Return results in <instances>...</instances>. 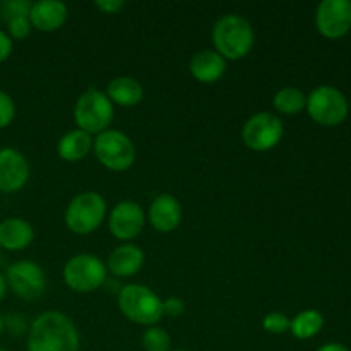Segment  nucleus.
Instances as JSON below:
<instances>
[{"label": "nucleus", "mask_w": 351, "mask_h": 351, "mask_svg": "<svg viewBox=\"0 0 351 351\" xmlns=\"http://www.w3.org/2000/svg\"><path fill=\"white\" fill-rule=\"evenodd\" d=\"M81 336L74 321L60 311L38 315L27 329V351H79Z\"/></svg>", "instance_id": "1"}, {"label": "nucleus", "mask_w": 351, "mask_h": 351, "mask_svg": "<svg viewBox=\"0 0 351 351\" xmlns=\"http://www.w3.org/2000/svg\"><path fill=\"white\" fill-rule=\"evenodd\" d=\"M213 45L226 62L242 60L252 51L256 33L249 21L240 14H225L213 26Z\"/></svg>", "instance_id": "2"}, {"label": "nucleus", "mask_w": 351, "mask_h": 351, "mask_svg": "<svg viewBox=\"0 0 351 351\" xmlns=\"http://www.w3.org/2000/svg\"><path fill=\"white\" fill-rule=\"evenodd\" d=\"M119 308L123 317L144 328L158 326L165 317L163 300L151 288L141 283H130L120 288Z\"/></svg>", "instance_id": "3"}, {"label": "nucleus", "mask_w": 351, "mask_h": 351, "mask_svg": "<svg viewBox=\"0 0 351 351\" xmlns=\"http://www.w3.org/2000/svg\"><path fill=\"white\" fill-rule=\"evenodd\" d=\"M72 115L79 130H84L89 136H98L110 129L115 108L105 91L89 88L77 98Z\"/></svg>", "instance_id": "4"}, {"label": "nucleus", "mask_w": 351, "mask_h": 351, "mask_svg": "<svg viewBox=\"0 0 351 351\" xmlns=\"http://www.w3.org/2000/svg\"><path fill=\"white\" fill-rule=\"evenodd\" d=\"M65 226L75 235H91L106 219V201L99 192H81L65 209Z\"/></svg>", "instance_id": "5"}, {"label": "nucleus", "mask_w": 351, "mask_h": 351, "mask_svg": "<svg viewBox=\"0 0 351 351\" xmlns=\"http://www.w3.org/2000/svg\"><path fill=\"white\" fill-rule=\"evenodd\" d=\"M96 160L110 171H127L136 163V146L125 132L108 129L93 141Z\"/></svg>", "instance_id": "6"}, {"label": "nucleus", "mask_w": 351, "mask_h": 351, "mask_svg": "<svg viewBox=\"0 0 351 351\" xmlns=\"http://www.w3.org/2000/svg\"><path fill=\"white\" fill-rule=\"evenodd\" d=\"M106 264L93 254L72 256L64 266V283L75 293H93L106 283Z\"/></svg>", "instance_id": "7"}, {"label": "nucleus", "mask_w": 351, "mask_h": 351, "mask_svg": "<svg viewBox=\"0 0 351 351\" xmlns=\"http://www.w3.org/2000/svg\"><path fill=\"white\" fill-rule=\"evenodd\" d=\"M305 110L319 125L336 127L348 117V101L339 89L332 86H319L307 96Z\"/></svg>", "instance_id": "8"}, {"label": "nucleus", "mask_w": 351, "mask_h": 351, "mask_svg": "<svg viewBox=\"0 0 351 351\" xmlns=\"http://www.w3.org/2000/svg\"><path fill=\"white\" fill-rule=\"evenodd\" d=\"M285 134L283 122L271 112H259L250 117L242 127V141L250 151L266 153L281 143Z\"/></svg>", "instance_id": "9"}, {"label": "nucleus", "mask_w": 351, "mask_h": 351, "mask_svg": "<svg viewBox=\"0 0 351 351\" xmlns=\"http://www.w3.org/2000/svg\"><path fill=\"white\" fill-rule=\"evenodd\" d=\"M3 276H5L7 287L14 291V295L27 302L40 298L47 288V276H45L43 267L29 259L10 264Z\"/></svg>", "instance_id": "10"}, {"label": "nucleus", "mask_w": 351, "mask_h": 351, "mask_svg": "<svg viewBox=\"0 0 351 351\" xmlns=\"http://www.w3.org/2000/svg\"><path fill=\"white\" fill-rule=\"evenodd\" d=\"M146 221V211L136 201L117 202L108 215L110 233L123 243L137 239L143 233Z\"/></svg>", "instance_id": "11"}, {"label": "nucleus", "mask_w": 351, "mask_h": 351, "mask_svg": "<svg viewBox=\"0 0 351 351\" xmlns=\"http://www.w3.org/2000/svg\"><path fill=\"white\" fill-rule=\"evenodd\" d=\"M315 26L326 38L345 36L351 29V2L350 0H322L315 12Z\"/></svg>", "instance_id": "12"}, {"label": "nucleus", "mask_w": 351, "mask_h": 351, "mask_svg": "<svg viewBox=\"0 0 351 351\" xmlns=\"http://www.w3.org/2000/svg\"><path fill=\"white\" fill-rule=\"evenodd\" d=\"M29 161L16 147H0V192L14 194L27 184Z\"/></svg>", "instance_id": "13"}, {"label": "nucleus", "mask_w": 351, "mask_h": 351, "mask_svg": "<svg viewBox=\"0 0 351 351\" xmlns=\"http://www.w3.org/2000/svg\"><path fill=\"white\" fill-rule=\"evenodd\" d=\"M147 221L156 232L170 233L182 223V206L175 195L160 194L153 199L147 211Z\"/></svg>", "instance_id": "14"}, {"label": "nucleus", "mask_w": 351, "mask_h": 351, "mask_svg": "<svg viewBox=\"0 0 351 351\" xmlns=\"http://www.w3.org/2000/svg\"><path fill=\"white\" fill-rule=\"evenodd\" d=\"M144 250L136 243H122L110 252L106 259V269L115 278H132L143 269Z\"/></svg>", "instance_id": "15"}, {"label": "nucleus", "mask_w": 351, "mask_h": 351, "mask_svg": "<svg viewBox=\"0 0 351 351\" xmlns=\"http://www.w3.org/2000/svg\"><path fill=\"white\" fill-rule=\"evenodd\" d=\"M69 17V9L58 0H40L31 3L29 23L34 29L43 33H53L60 29Z\"/></svg>", "instance_id": "16"}, {"label": "nucleus", "mask_w": 351, "mask_h": 351, "mask_svg": "<svg viewBox=\"0 0 351 351\" xmlns=\"http://www.w3.org/2000/svg\"><path fill=\"white\" fill-rule=\"evenodd\" d=\"M189 71L195 81L202 84H215L225 75L226 60L215 50H201L192 55Z\"/></svg>", "instance_id": "17"}, {"label": "nucleus", "mask_w": 351, "mask_h": 351, "mask_svg": "<svg viewBox=\"0 0 351 351\" xmlns=\"http://www.w3.org/2000/svg\"><path fill=\"white\" fill-rule=\"evenodd\" d=\"M34 240V230L26 219L7 218L0 221V249L19 252L27 249Z\"/></svg>", "instance_id": "18"}, {"label": "nucleus", "mask_w": 351, "mask_h": 351, "mask_svg": "<svg viewBox=\"0 0 351 351\" xmlns=\"http://www.w3.org/2000/svg\"><path fill=\"white\" fill-rule=\"evenodd\" d=\"M106 96L113 105L119 106H136L143 101L144 88L137 79L129 77V75H120V77L112 79L106 86Z\"/></svg>", "instance_id": "19"}, {"label": "nucleus", "mask_w": 351, "mask_h": 351, "mask_svg": "<svg viewBox=\"0 0 351 351\" xmlns=\"http://www.w3.org/2000/svg\"><path fill=\"white\" fill-rule=\"evenodd\" d=\"M93 136H89L84 130H69L58 139L57 153L67 163H75L88 156L93 151Z\"/></svg>", "instance_id": "20"}, {"label": "nucleus", "mask_w": 351, "mask_h": 351, "mask_svg": "<svg viewBox=\"0 0 351 351\" xmlns=\"http://www.w3.org/2000/svg\"><path fill=\"white\" fill-rule=\"evenodd\" d=\"M322 326H324V317H322L321 312L308 308V311L300 312L291 319L290 332L293 335V338L305 341V339L317 336L322 331Z\"/></svg>", "instance_id": "21"}, {"label": "nucleus", "mask_w": 351, "mask_h": 351, "mask_svg": "<svg viewBox=\"0 0 351 351\" xmlns=\"http://www.w3.org/2000/svg\"><path fill=\"white\" fill-rule=\"evenodd\" d=\"M305 105H307V96L293 86L281 88L273 98L274 110L281 115H298L300 112H304Z\"/></svg>", "instance_id": "22"}, {"label": "nucleus", "mask_w": 351, "mask_h": 351, "mask_svg": "<svg viewBox=\"0 0 351 351\" xmlns=\"http://www.w3.org/2000/svg\"><path fill=\"white\" fill-rule=\"evenodd\" d=\"M141 345H143L144 351H170L171 338L163 328L151 326V328H146V331L143 332Z\"/></svg>", "instance_id": "23"}, {"label": "nucleus", "mask_w": 351, "mask_h": 351, "mask_svg": "<svg viewBox=\"0 0 351 351\" xmlns=\"http://www.w3.org/2000/svg\"><path fill=\"white\" fill-rule=\"evenodd\" d=\"M263 328L271 335H285L290 331V319L281 312H269L267 315H264Z\"/></svg>", "instance_id": "24"}, {"label": "nucleus", "mask_w": 351, "mask_h": 351, "mask_svg": "<svg viewBox=\"0 0 351 351\" xmlns=\"http://www.w3.org/2000/svg\"><path fill=\"white\" fill-rule=\"evenodd\" d=\"M29 10L31 2H27V0H7V2L0 3V14L5 19V23L14 17L29 16Z\"/></svg>", "instance_id": "25"}, {"label": "nucleus", "mask_w": 351, "mask_h": 351, "mask_svg": "<svg viewBox=\"0 0 351 351\" xmlns=\"http://www.w3.org/2000/svg\"><path fill=\"white\" fill-rule=\"evenodd\" d=\"M31 29L33 26L29 23V16H19L7 21V34L10 36V40H24L29 36Z\"/></svg>", "instance_id": "26"}, {"label": "nucleus", "mask_w": 351, "mask_h": 351, "mask_svg": "<svg viewBox=\"0 0 351 351\" xmlns=\"http://www.w3.org/2000/svg\"><path fill=\"white\" fill-rule=\"evenodd\" d=\"M14 117H16V103L10 98V95L0 89V130L9 127Z\"/></svg>", "instance_id": "27"}, {"label": "nucleus", "mask_w": 351, "mask_h": 351, "mask_svg": "<svg viewBox=\"0 0 351 351\" xmlns=\"http://www.w3.org/2000/svg\"><path fill=\"white\" fill-rule=\"evenodd\" d=\"M185 312V302L180 297H170L163 300V315L171 319L180 317Z\"/></svg>", "instance_id": "28"}, {"label": "nucleus", "mask_w": 351, "mask_h": 351, "mask_svg": "<svg viewBox=\"0 0 351 351\" xmlns=\"http://www.w3.org/2000/svg\"><path fill=\"white\" fill-rule=\"evenodd\" d=\"M5 326L9 328L10 332H14V335H23V332L26 331V321H24L19 314H12L7 319H3V328H5Z\"/></svg>", "instance_id": "29"}, {"label": "nucleus", "mask_w": 351, "mask_h": 351, "mask_svg": "<svg viewBox=\"0 0 351 351\" xmlns=\"http://www.w3.org/2000/svg\"><path fill=\"white\" fill-rule=\"evenodd\" d=\"M12 50H14L12 40H10V36L7 34V31L0 29V64L5 62L7 58L12 55Z\"/></svg>", "instance_id": "30"}, {"label": "nucleus", "mask_w": 351, "mask_h": 351, "mask_svg": "<svg viewBox=\"0 0 351 351\" xmlns=\"http://www.w3.org/2000/svg\"><path fill=\"white\" fill-rule=\"evenodd\" d=\"M95 5L105 14H117L120 12L127 3L123 2V0H99V2H96Z\"/></svg>", "instance_id": "31"}, {"label": "nucleus", "mask_w": 351, "mask_h": 351, "mask_svg": "<svg viewBox=\"0 0 351 351\" xmlns=\"http://www.w3.org/2000/svg\"><path fill=\"white\" fill-rule=\"evenodd\" d=\"M317 351H350L346 346L339 345V343H328V345L321 346Z\"/></svg>", "instance_id": "32"}, {"label": "nucleus", "mask_w": 351, "mask_h": 351, "mask_svg": "<svg viewBox=\"0 0 351 351\" xmlns=\"http://www.w3.org/2000/svg\"><path fill=\"white\" fill-rule=\"evenodd\" d=\"M7 281H5V276H3L2 273H0V302L3 300V297H5L7 293Z\"/></svg>", "instance_id": "33"}, {"label": "nucleus", "mask_w": 351, "mask_h": 351, "mask_svg": "<svg viewBox=\"0 0 351 351\" xmlns=\"http://www.w3.org/2000/svg\"><path fill=\"white\" fill-rule=\"evenodd\" d=\"M2 331H3V319L0 317V335H2Z\"/></svg>", "instance_id": "34"}, {"label": "nucleus", "mask_w": 351, "mask_h": 351, "mask_svg": "<svg viewBox=\"0 0 351 351\" xmlns=\"http://www.w3.org/2000/svg\"><path fill=\"white\" fill-rule=\"evenodd\" d=\"M170 351H189V350H170Z\"/></svg>", "instance_id": "35"}, {"label": "nucleus", "mask_w": 351, "mask_h": 351, "mask_svg": "<svg viewBox=\"0 0 351 351\" xmlns=\"http://www.w3.org/2000/svg\"><path fill=\"white\" fill-rule=\"evenodd\" d=\"M0 351H7V350L5 348H0Z\"/></svg>", "instance_id": "36"}, {"label": "nucleus", "mask_w": 351, "mask_h": 351, "mask_svg": "<svg viewBox=\"0 0 351 351\" xmlns=\"http://www.w3.org/2000/svg\"><path fill=\"white\" fill-rule=\"evenodd\" d=\"M0 254H2V249H0Z\"/></svg>", "instance_id": "37"}]
</instances>
